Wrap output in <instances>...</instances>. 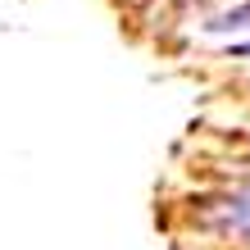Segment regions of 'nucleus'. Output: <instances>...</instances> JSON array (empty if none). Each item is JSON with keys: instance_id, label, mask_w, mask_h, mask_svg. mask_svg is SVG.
Masks as SVG:
<instances>
[{"instance_id": "1", "label": "nucleus", "mask_w": 250, "mask_h": 250, "mask_svg": "<svg viewBox=\"0 0 250 250\" xmlns=\"http://www.w3.org/2000/svg\"><path fill=\"white\" fill-rule=\"evenodd\" d=\"M241 27H250V0L246 5H232L228 14H218V19H209L205 32H241Z\"/></svg>"}, {"instance_id": "2", "label": "nucleus", "mask_w": 250, "mask_h": 250, "mask_svg": "<svg viewBox=\"0 0 250 250\" xmlns=\"http://www.w3.org/2000/svg\"><path fill=\"white\" fill-rule=\"evenodd\" d=\"M237 55H250V41H246V46H237Z\"/></svg>"}]
</instances>
